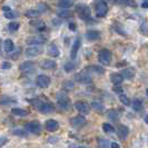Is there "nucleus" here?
Returning a JSON list of instances; mask_svg holds the SVG:
<instances>
[{
	"label": "nucleus",
	"instance_id": "f257e3e1",
	"mask_svg": "<svg viewBox=\"0 0 148 148\" xmlns=\"http://www.w3.org/2000/svg\"><path fill=\"white\" fill-rule=\"evenodd\" d=\"M32 106H35V108H37L41 114H50L52 111H55V106L51 103H44L40 99H34L31 100Z\"/></svg>",
	"mask_w": 148,
	"mask_h": 148
},
{
	"label": "nucleus",
	"instance_id": "f03ea898",
	"mask_svg": "<svg viewBox=\"0 0 148 148\" xmlns=\"http://www.w3.org/2000/svg\"><path fill=\"white\" fill-rule=\"evenodd\" d=\"M94 8H95V14H96L97 18H104L107 16L108 14V5L105 0H96L95 1V5H94Z\"/></svg>",
	"mask_w": 148,
	"mask_h": 148
},
{
	"label": "nucleus",
	"instance_id": "7ed1b4c3",
	"mask_svg": "<svg viewBox=\"0 0 148 148\" xmlns=\"http://www.w3.org/2000/svg\"><path fill=\"white\" fill-rule=\"evenodd\" d=\"M76 12H77L78 17L85 21L91 19V9L85 3H78L76 6Z\"/></svg>",
	"mask_w": 148,
	"mask_h": 148
},
{
	"label": "nucleus",
	"instance_id": "20e7f679",
	"mask_svg": "<svg viewBox=\"0 0 148 148\" xmlns=\"http://www.w3.org/2000/svg\"><path fill=\"white\" fill-rule=\"evenodd\" d=\"M57 104L59 105V107L64 110H69L71 108V99L69 98L68 95L64 94V92H59L57 94Z\"/></svg>",
	"mask_w": 148,
	"mask_h": 148
},
{
	"label": "nucleus",
	"instance_id": "39448f33",
	"mask_svg": "<svg viewBox=\"0 0 148 148\" xmlns=\"http://www.w3.org/2000/svg\"><path fill=\"white\" fill-rule=\"evenodd\" d=\"M25 129L27 133L34 134V135H39L42 130V126L40 125V123L35 120V121H29L25 124Z\"/></svg>",
	"mask_w": 148,
	"mask_h": 148
},
{
	"label": "nucleus",
	"instance_id": "423d86ee",
	"mask_svg": "<svg viewBox=\"0 0 148 148\" xmlns=\"http://www.w3.org/2000/svg\"><path fill=\"white\" fill-rule=\"evenodd\" d=\"M111 58H112V53L109 49H101L98 52V60L104 66H107V65L110 64Z\"/></svg>",
	"mask_w": 148,
	"mask_h": 148
},
{
	"label": "nucleus",
	"instance_id": "0eeeda50",
	"mask_svg": "<svg viewBox=\"0 0 148 148\" xmlns=\"http://www.w3.org/2000/svg\"><path fill=\"white\" fill-rule=\"evenodd\" d=\"M74 78L76 82H80V84H91V82H92L90 75H89V73L86 69L80 71V73H78V74H76L74 76Z\"/></svg>",
	"mask_w": 148,
	"mask_h": 148
},
{
	"label": "nucleus",
	"instance_id": "6e6552de",
	"mask_svg": "<svg viewBox=\"0 0 148 148\" xmlns=\"http://www.w3.org/2000/svg\"><path fill=\"white\" fill-rule=\"evenodd\" d=\"M70 125L76 128V129H79V128H82L86 125V118L82 116V115H77V116H74V117H71L70 118Z\"/></svg>",
	"mask_w": 148,
	"mask_h": 148
},
{
	"label": "nucleus",
	"instance_id": "1a4fd4ad",
	"mask_svg": "<svg viewBox=\"0 0 148 148\" xmlns=\"http://www.w3.org/2000/svg\"><path fill=\"white\" fill-rule=\"evenodd\" d=\"M47 41V38L39 35V36H29L26 39V44L29 46H38V45H42Z\"/></svg>",
	"mask_w": 148,
	"mask_h": 148
},
{
	"label": "nucleus",
	"instance_id": "9d476101",
	"mask_svg": "<svg viewBox=\"0 0 148 148\" xmlns=\"http://www.w3.org/2000/svg\"><path fill=\"white\" fill-rule=\"evenodd\" d=\"M74 106L77 110L84 114V115H88L90 112V106H89L88 103H86L84 100H77L74 104Z\"/></svg>",
	"mask_w": 148,
	"mask_h": 148
},
{
	"label": "nucleus",
	"instance_id": "9b49d317",
	"mask_svg": "<svg viewBox=\"0 0 148 148\" xmlns=\"http://www.w3.org/2000/svg\"><path fill=\"white\" fill-rule=\"evenodd\" d=\"M50 77L47 75H39L36 78V85L40 88H47L50 85Z\"/></svg>",
	"mask_w": 148,
	"mask_h": 148
},
{
	"label": "nucleus",
	"instance_id": "f8f14e48",
	"mask_svg": "<svg viewBox=\"0 0 148 148\" xmlns=\"http://www.w3.org/2000/svg\"><path fill=\"white\" fill-rule=\"evenodd\" d=\"M39 68L45 69V70H51L57 67V62L53 59H44L39 61Z\"/></svg>",
	"mask_w": 148,
	"mask_h": 148
},
{
	"label": "nucleus",
	"instance_id": "ddd939ff",
	"mask_svg": "<svg viewBox=\"0 0 148 148\" xmlns=\"http://www.w3.org/2000/svg\"><path fill=\"white\" fill-rule=\"evenodd\" d=\"M42 52V49L38 46H30L27 49H25V53L28 57H37Z\"/></svg>",
	"mask_w": 148,
	"mask_h": 148
},
{
	"label": "nucleus",
	"instance_id": "4468645a",
	"mask_svg": "<svg viewBox=\"0 0 148 148\" xmlns=\"http://www.w3.org/2000/svg\"><path fill=\"white\" fill-rule=\"evenodd\" d=\"M45 128H46V130H48V132H50V133H53V132H56V130L59 128V124H58V121L55 120V119H48V120L45 123Z\"/></svg>",
	"mask_w": 148,
	"mask_h": 148
},
{
	"label": "nucleus",
	"instance_id": "2eb2a0df",
	"mask_svg": "<svg viewBox=\"0 0 148 148\" xmlns=\"http://www.w3.org/2000/svg\"><path fill=\"white\" fill-rule=\"evenodd\" d=\"M80 45H82L80 38H77V39L74 41V45H73L71 50H70V58H71V59H76L77 53H78V50H79V48H80Z\"/></svg>",
	"mask_w": 148,
	"mask_h": 148
},
{
	"label": "nucleus",
	"instance_id": "dca6fc26",
	"mask_svg": "<svg viewBox=\"0 0 148 148\" xmlns=\"http://www.w3.org/2000/svg\"><path fill=\"white\" fill-rule=\"evenodd\" d=\"M117 135L121 140H125L129 135V128L125 125H119L118 129H117Z\"/></svg>",
	"mask_w": 148,
	"mask_h": 148
},
{
	"label": "nucleus",
	"instance_id": "f3484780",
	"mask_svg": "<svg viewBox=\"0 0 148 148\" xmlns=\"http://www.w3.org/2000/svg\"><path fill=\"white\" fill-rule=\"evenodd\" d=\"M34 67H35V62H34V61H31V60H26V61H23V62H21V64L19 65V69H20V71L27 73V71H31V70L34 69Z\"/></svg>",
	"mask_w": 148,
	"mask_h": 148
},
{
	"label": "nucleus",
	"instance_id": "a211bd4d",
	"mask_svg": "<svg viewBox=\"0 0 148 148\" xmlns=\"http://www.w3.org/2000/svg\"><path fill=\"white\" fill-rule=\"evenodd\" d=\"M111 3L119 5V6H126V7H136L137 3L135 0H110Z\"/></svg>",
	"mask_w": 148,
	"mask_h": 148
},
{
	"label": "nucleus",
	"instance_id": "6ab92c4d",
	"mask_svg": "<svg viewBox=\"0 0 148 148\" xmlns=\"http://www.w3.org/2000/svg\"><path fill=\"white\" fill-rule=\"evenodd\" d=\"M119 74L123 76L124 79H127V80H132L134 77H135V70L133 68H125L121 70V73Z\"/></svg>",
	"mask_w": 148,
	"mask_h": 148
},
{
	"label": "nucleus",
	"instance_id": "aec40b11",
	"mask_svg": "<svg viewBox=\"0 0 148 148\" xmlns=\"http://www.w3.org/2000/svg\"><path fill=\"white\" fill-rule=\"evenodd\" d=\"M47 53L52 57V58H55V57H58L59 56V49H58V47H57V45L56 44H50L48 46V48H47Z\"/></svg>",
	"mask_w": 148,
	"mask_h": 148
},
{
	"label": "nucleus",
	"instance_id": "412c9836",
	"mask_svg": "<svg viewBox=\"0 0 148 148\" xmlns=\"http://www.w3.org/2000/svg\"><path fill=\"white\" fill-rule=\"evenodd\" d=\"M86 38L89 41H96L98 39H100V32L96 30H89L86 32Z\"/></svg>",
	"mask_w": 148,
	"mask_h": 148
},
{
	"label": "nucleus",
	"instance_id": "4be33fe9",
	"mask_svg": "<svg viewBox=\"0 0 148 148\" xmlns=\"http://www.w3.org/2000/svg\"><path fill=\"white\" fill-rule=\"evenodd\" d=\"M77 67H78V62L75 59H71L69 60V61H67L66 64H65V66H64V68H65L66 73H71V71H74Z\"/></svg>",
	"mask_w": 148,
	"mask_h": 148
},
{
	"label": "nucleus",
	"instance_id": "5701e85b",
	"mask_svg": "<svg viewBox=\"0 0 148 148\" xmlns=\"http://www.w3.org/2000/svg\"><path fill=\"white\" fill-rule=\"evenodd\" d=\"M110 82L114 84V85H120L123 80H124V78H123V76L119 74V73H112L110 74Z\"/></svg>",
	"mask_w": 148,
	"mask_h": 148
},
{
	"label": "nucleus",
	"instance_id": "b1692460",
	"mask_svg": "<svg viewBox=\"0 0 148 148\" xmlns=\"http://www.w3.org/2000/svg\"><path fill=\"white\" fill-rule=\"evenodd\" d=\"M86 70L88 73L92 71V73H96L98 75H101L105 73V68H103L101 66H97V65H91V66L86 67Z\"/></svg>",
	"mask_w": 148,
	"mask_h": 148
},
{
	"label": "nucleus",
	"instance_id": "393cba45",
	"mask_svg": "<svg viewBox=\"0 0 148 148\" xmlns=\"http://www.w3.org/2000/svg\"><path fill=\"white\" fill-rule=\"evenodd\" d=\"M17 100L15 98L10 96H7V95H2L0 97V105H11V104H16Z\"/></svg>",
	"mask_w": 148,
	"mask_h": 148
},
{
	"label": "nucleus",
	"instance_id": "a878e982",
	"mask_svg": "<svg viewBox=\"0 0 148 148\" xmlns=\"http://www.w3.org/2000/svg\"><path fill=\"white\" fill-rule=\"evenodd\" d=\"M2 46H3V50L6 52H11L14 51V49H15V44H14V41L11 39H6L3 41Z\"/></svg>",
	"mask_w": 148,
	"mask_h": 148
},
{
	"label": "nucleus",
	"instance_id": "bb28decb",
	"mask_svg": "<svg viewBox=\"0 0 148 148\" xmlns=\"http://www.w3.org/2000/svg\"><path fill=\"white\" fill-rule=\"evenodd\" d=\"M57 6L62 9H68L74 6V0H58Z\"/></svg>",
	"mask_w": 148,
	"mask_h": 148
},
{
	"label": "nucleus",
	"instance_id": "cd10ccee",
	"mask_svg": "<svg viewBox=\"0 0 148 148\" xmlns=\"http://www.w3.org/2000/svg\"><path fill=\"white\" fill-rule=\"evenodd\" d=\"M57 16L59 17V18H71L73 17V12L70 11V10H68V9H62V8H60L57 10Z\"/></svg>",
	"mask_w": 148,
	"mask_h": 148
},
{
	"label": "nucleus",
	"instance_id": "c85d7f7f",
	"mask_svg": "<svg viewBox=\"0 0 148 148\" xmlns=\"http://www.w3.org/2000/svg\"><path fill=\"white\" fill-rule=\"evenodd\" d=\"M130 105H132V108L135 111H140L143 109V103H141L140 99H138V98L133 99V101L130 103Z\"/></svg>",
	"mask_w": 148,
	"mask_h": 148
},
{
	"label": "nucleus",
	"instance_id": "c756f323",
	"mask_svg": "<svg viewBox=\"0 0 148 148\" xmlns=\"http://www.w3.org/2000/svg\"><path fill=\"white\" fill-rule=\"evenodd\" d=\"M30 25L31 26H34L35 28L39 31H44L46 29V25H45L44 21H41V20H32V21H30Z\"/></svg>",
	"mask_w": 148,
	"mask_h": 148
},
{
	"label": "nucleus",
	"instance_id": "7c9ffc66",
	"mask_svg": "<svg viewBox=\"0 0 148 148\" xmlns=\"http://www.w3.org/2000/svg\"><path fill=\"white\" fill-rule=\"evenodd\" d=\"M2 10H3V16H5L7 19H14L16 16H17L15 12H14V11L10 9V7H8V6H7V7L5 6V7L2 8Z\"/></svg>",
	"mask_w": 148,
	"mask_h": 148
},
{
	"label": "nucleus",
	"instance_id": "2f4dec72",
	"mask_svg": "<svg viewBox=\"0 0 148 148\" xmlns=\"http://www.w3.org/2000/svg\"><path fill=\"white\" fill-rule=\"evenodd\" d=\"M11 112H12V115L18 116V117H25L28 115V111L26 109H22V108H12Z\"/></svg>",
	"mask_w": 148,
	"mask_h": 148
},
{
	"label": "nucleus",
	"instance_id": "473e14b6",
	"mask_svg": "<svg viewBox=\"0 0 148 148\" xmlns=\"http://www.w3.org/2000/svg\"><path fill=\"white\" fill-rule=\"evenodd\" d=\"M112 28H114V30L116 31V32H118L119 35H121V36H126V31L124 30V28H123V26L119 23V22H114V25H112Z\"/></svg>",
	"mask_w": 148,
	"mask_h": 148
},
{
	"label": "nucleus",
	"instance_id": "72a5a7b5",
	"mask_svg": "<svg viewBox=\"0 0 148 148\" xmlns=\"http://www.w3.org/2000/svg\"><path fill=\"white\" fill-rule=\"evenodd\" d=\"M74 88H75V85L71 80H65V82H62V89L65 91H71V90H74Z\"/></svg>",
	"mask_w": 148,
	"mask_h": 148
},
{
	"label": "nucleus",
	"instance_id": "f704fd0d",
	"mask_svg": "<svg viewBox=\"0 0 148 148\" xmlns=\"http://www.w3.org/2000/svg\"><path fill=\"white\" fill-rule=\"evenodd\" d=\"M37 10L39 14H45V12H47V11L49 10V6H48L46 2H39V3H38Z\"/></svg>",
	"mask_w": 148,
	"mask_h": 148
},
{
	"label": "nucleus",
	"instance_id": "c9c22d12",
	"mask_svg": "<svg viewBox=\"0 0 148 148\" xmlns=\"http://www.w3.org/2000/svg\"><path fill=\"white\" fill-rule=\"evenodd\" d=\"M39 12H38V10H34V9H30V10H27L26 11V14H25V16L26 17H28V18H32V19H36V18H38L39 17Z\"/></svg>",
	"mask_w": 148,
	"mask_h": 148
},
{
	"label": "nucleus",
	"instance_id": "e433bc0d",
	"mask_svg": "<svg viewBox=\"0 0 148 148\" xmlns=\"http://www.w3.org/2000/svg\"><path fill=\"white\" fill-rule=\"evenodd\" d=\"M19 27H20V23H19V22L11 21L8 25V30H9L10 32H15V31H17V30L19 29Z\"/></svg>",
	"mask_w": 148,
	"mask_h": 148
},
{
	"label": "nucleus",
	"instance_id": "4c0bfd02",
	"mask_svg": "<svg viewBox=\"0 0 148 148\" xmlns=\"http://www.w3.org/2000/svg\"><path fill=\"white\" fill-rule=\"evenodd\" d=\"M119 100L121 104H124L125 106H129L130 105V99L123 92V94H119Z\"/></svg>",
	"mask_w": 148,
	"mask_h": 148
},
{
	"label": "nucleus",
	"instance_id": "58836bf2",
	"mask_svg": "<svg viewBox=\"0 0 148 148\" xmlns=\"http://www.w3.org/2000/svg\"><path fill=\"white\" fill-rule=\"evenodd\" d=\"M98 144L100 148H109V141L104 138H98Z\"/></svg>",
	"mask_w": 148,
	"mask_h": 148
},
{
	"label": "nucleus",
	"instance_id": "ea45409f",
	"mask_svg": "<svg viewBox=\"0 0 148 148\" xmlns=\"http://www.w3.org/2000/svg\"><path fill=\"white\" fill-rule=\"evenodd\" d=\"M103 130H104L105 133H112L115 129H114V127L111 126L110 124H108V123H104L103 124Z\"/></svg>",
	"mask_w": 148,
	"mask_h": 148
},
{
	"label": "nucleus",
	"instance_id": "a19ab883",
	"mask_svg": "<svg viewBox=\"0 0 148 148\" xmlns=\"http://www.w3.org/2000/svg\"><path fill=\"white\" fill-rule=\"evenodd\" d=\"M12 135H15V136H21V137H26L28 133L26 132V130H22V129H14L12 130Z\"/></svg>",
	"mask_w": 148,
	"mask_h": 148
},
{
	"label": "nucleus",
	"instance_id": "79ce46f5",
	"mask_svg": "<svg viewBox=\"0 0 148 148\" xmlns=\"http://www.w3.org/2000/svg\"><path fill=\"white\" fill-rule=\"evenodd\" d=\"M108 117H109L111 120L116 121V120H118V112H117L116 110H109V112H108Z\"/></svg>",
	"mask_w": 148,
	"mask_h": 148
},
{
	"label": "nucleus",
	"instance_id": "37998d69",
	"mask_svg": "<svg viewBox=\"0 0 148 148\" xmlns=\"http://www.w3.org/2000/svg\"><path fill=\"white\" fill-rule=\"evenodd\" d=\"M139 31H140L141 34L144 35V36H146L147 35V32H148V30H147V21L145 20V21L143 22L140 25V28H139Z\"/></svg>",
	"mask_w": 148,
	"mask_h": 148
},
{
	"label": "nucleus",
	"instance_id": "c03bdc74",
	"mask_svg": "<svg viewBox=\"0 0 148 148\" xmlns=\"http://www.w3.org/2000/svg\"><path fill=\"white\" fill-rule=\"evenodd\" d=\"M91 107L95 109V110H103V105L100 103H97V101H92L91 103Z\"/></svg>",
	"mask_w": 148,
	"mask_h": 148
},
{
	"label": "nucleus",
	"instance_id": "a18cd8bd",
	"mask_svg": "<svg viewBox=\"0 0 148 148\" xmlns=\"http://www.w3.org/2000/svg\"><path fill=\"white\" fill-rule=\"evenodd\" d=\"M1 68H2V69H10V68H11V64H10L9 61H3V62L1 64Z\"/></svg>",
	"mask_w": 148,
	"mask_h": 148
},
{
	"label": "nucleus",
	"instance_id": "49530a36",
	"mask_svg": "<svg viewBox=\"0 0 148 148\" xmlns=\"http://www.w3.org/2000/svg\"><path fill=\"white\" fill-rule=\"evenodd\" d=\"M7 143H8V138H7V137H5V136L0 137V147H2L3 145H6Z\"/></svg>",
	"mask_w": 148,
	"mask_h": 148
},
{
	"label": "nucleus",
	"instance_id": "de8ad7c7",
	"mask_svg": "<svg viewBox=\"0 0 148 148\" xmlns=\"http://www.w3.org/2000/svg\"><path fill=\"white\" fill-rule=\"evenodd\" d=\"M112 90L116 91V92H118V94H123V88L119 87V86H114V87H112Z\"/></svg>",
	"mask_w": 148,
	"mask_h": 148
},
{
	"label": "nucleus",
	"instance_id": "09e8293b",
	"mask_svg": "<svg viewBox=\"0 0 148 148\" xmlns=\"http://www.w3.org/2000/svg\"><path fill=\"white\" fill-rule=\"evenodd\" d=\"M68 27H69V29H70V30L75 31V30H76V23H75V22H69Z\"/></svg>",
	"mask_w": 148,
	"mask_h": 148
},
{
	"label": "nucleus",
	"instance_id": "8fccbe9b",
	"mask_svg": "<svg viewBox=\"0 0 148 148\" xmlns=\"http://www.w3.org/2000/svg\"><path fill=\"white\" fill-rule=\"evenodd\" d=\"M110 148H120V146H119V144H117V143H111Z\"/></svg>",
	"mask_w": 148,
	"mask_h": 148
},
{
	"label": "nucleus",
	"instance_id": "3c124183",
	"mask_svg": "<svg viewBox=\"0 0 148 148\" xmlns=\"http://www.w3.org/2000/svg\"><path fill=\"white\" fill-rule=\"evenodd\" d=\"M70 148H86V147H84V146H79V145H71Z\"/></svg>",
	"mask_w": 148,
	"mask_h": 148
},
{
	"label": "nucleus",
	"instance_id": "603ef678",
	"mask_svg": "<svg viewBox=\"0 0 148 148\" xmlns=\"http://www.w3.org/2000/svg\"><path fill=\"white\" fill-rule=\"evenodd\" d=\"M141 7H143V8H147V0H145V1L143 2V5H141Z\"/></svg>",
	"mask_w": 148,
	"mask_h": 148
}]
</instances>
